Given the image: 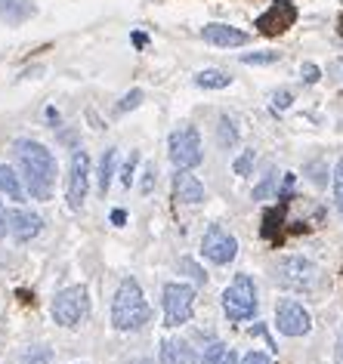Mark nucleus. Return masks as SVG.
Wrapping results in <instances>:
<instances>
[{"label":"nucleus","mask_w":343,"mask_h":364,"mask_svg":"<svg viewBox=\"0 0 343 364\" xmlns=\"http://www.w3.org/2000/svg\"><path fill=\"white\" fill-rule=\"evenodd\" d=\"M13 151L28 195L38 198V201H50L53 186H56V158H53V151L34 139H16Z\"/></svg>","instance_id":"nucleus-1"},{"label":"nucleus","mask_w":343,"mask_h":364,"mask_svg":"<svg viewBox=\"0 0 343 364\" xmlns=\"http://www.w3.org/2000/svg\"><path fill=\"white\" fill-rule=\"evenodd\" d=\"M149 303L146 296H142L139 284L133 278H124L118 294H115V303H112V324L115 331L127 333V331H142V327L149 324Z\"/></svg>","instance_id":"nucleus-2"},{"label":"nucleus","mask_w":343,"mask_h":364,"mask_svg":"<svg viewBox=\"0 0 343 364\" xmlns=\"http://www.w3.org/2000/svg\"><path fill=\"white\" fill-rule=\"evenodd\" d=\"M223 312L229 321H248V318L257 315V287L250 275L238 272L232 278V284L223 290Z\"/></svg>","instance_id":"nucleus-3"},{"label":"nucleus","mask_w":343,"mask_h":364,"mask_svg":"<svg viewBox=\"0 0 343 364\" xmlns=\"http://www.w3.org/2000/svg\"><path fill=\"white\" fill-rule=\"evenodd\" d=\"M315 278H319V269L306 257H287L275 269V284L285 290H297V294H312Z\"/></svg>","instance_id":"nucleus-4"},{"label":"nucleus","mask_w":343,"mask_h":364,"mask_svg":"<svg viewBox=\"0 0 343 364\" xmlns=\"http://www.w3.org/2000/svg\"><path fill=\"white\" fill-rule=\"evenodd\" d=\"M87 315H90L87 287H80V284L65 287L56 294V299H53V321L62 324V327H78Z\"/></svg>","instance_id":"nucleus-5"},{"label":"nucleus","mask_w":343,"mask_h":364,"mask_svg":"<svg viewBox=\"0 0 343 364\" xmlns=\"http://www.w3.org/2000/svg\"><path fill=\"white\" fill-rule=\"evenodd\" d=\"M204 158L201 151V136H198V130L192 124L179 127V130L170 133V161L176 164V170H192L198 167Z\"/></svg>","instance_id":"nucleus-6"},{"label":"nucleus","mask_w":343,"mask_h":364,"mask_svg":"<svg viewBox=\"0 0 343 364\" xmlns=\"http://www.w3.org/2000/svg\"><path fill=\"white\" fill-rule=\"evenodd\" d=\"M195 312V287L189 284H167L164 287V324L167 327H179L186 321H192Z\"/></svg>","instance_id":"nucleus-7"},{"label":"nucleus","mask_w":343,"mask_h":364,"mask_svg":"<svg viewBox=\"0 0 343 364\" xmlns=\"http://www.w3.org/2000/svg\"><path fill=\"white\" fill-rule=\"evenodd\" d=\"M201 253L211 262H216V266H226V262L236 259L238 241L232 238V235L226 232L223 225H211V229L204 232V238H201Z\"/></svg>","instance_id":"nucleus-8"},{"label":"nucleus","mask_w":343,"mask_h":364,"mask_svg":"<svg viewBox=\"0 0 343 364\" xmlns=\"http://www.w3.org/2000/svg\"><path fill=\"white\" fill-rule=\"evenodd\" d=\"M275 327H278V333H285V336H303L312 331V318L300 303L282 299V303L275 306Z\"/></svg>","instance_id":"nucleus-9"},{"label":"nucleus","mask_w":343,"mask_h":364,"mask_svg":"<svg viewBox=\"0 0 343 364\" xmlns=\"http://www.w3.org/2000/svg\"><path fill=\"white\" fill-rule=\"evenodd\" d=\"M90 188V158L87 151H75L71 154V167H68V207L80 210Z\"/></svg>","instance_id":"nucleus-10"},{"label":"nucleus","mask_w":343,"mask_h":364,"mask_svg":"<svg viewBox=\"0 0 343 364\" xmlns=\"http://www.w3.org/2000/svg\"><path fill=\"white\" fill-rule=\"evenodd\" d=\"M201 38H204V43H211V47H245L250 41V34L232 28V25H223V22H211L201 28Z\"/></svg>","instance_id":"nucleus-11"},{"label":"nucleus","mask_w":343,"mask_h":364,"mask_svg":"<svg viewBox=\"0 0 343 364\" xmlns=\"http://www.w3.org/2000/svg\"><path fill=\"white\" fill-rule=\"evenodd\" d=\"M6 223H10V232H13V238L16 241H31V238H38L41 229H43V220L38 213H31V210H10L6 213Z\"/></svg>","instance_id":"nucleus-12"},{"label":"nucleus","mask_w":343,"mask_h":364,"mask_svg":"<svg viewBox=\"0 0 343 364\" xmlns=\"http://www.w3.org/2000/svg\"><path fill=\"white\" fill-rule=\"evenodd\" d=\"M294 6L291 4H287V0H278V4H273V6H269V13H263V16H260V31H263V34H278V31H285L287 28V25H291L294 22Z\"/></svg>","instance_id":"nucleus-13"},{"label":"nucleus","mask_w":343,"mask_h":364,"mask_svg":"<svg viewBox=\"0 0 343 364\" xmlns=\"http://www.w3.org/2000/svg\"><path fill=\"white\" fill-rule=\"evenodd\" d=\"M174 195H176V201H183V204H201L204 201V186L189 170H179L174 176Z\"/></svg>","instance_id":"nucleus-14"},{"label":"nucleus","mask_w":343,"mask_h":364,"mask_svg":"<svg viewBox=\"0 0 343 364\" xmlns=\"http://www.w3.org/2000/svg\"><path fill=\"white\" fill-rule=\"evenodd\" d=\"M34 13H38L34 0H0V19L6 25H25L34 19Z\"/></svg>","instance_id":"nucleus-15"},{"label":"nucleus","mask_w":343,"mask_h":364,"mask_svg":"<svg viewBox=\"0 0 343 364\" xmlns=\"http://www.w3.org/2000/svg\"><path fill=\"white\" fill-rule=\"evenodd\" d=\"M161 364H198V358L186 340H164L161 343Z\"/></svg>","instance_id":"nucleus-16"},{"label":"nucleus","mask_w":343,"mask_h":364,"mask_svg":"<svg viewBox=\"0 0 343 364\" xmlns=\"http://www.w3.org/2000/svg\"><path fill=\"white\" fill-rule=\"evenodd\" d=\"M0 192H4L6 198H13L16 204L25 201V188L19 182V173H16L13 167H6V164H0Z\"/></svg>","instance_id":"nucleus-17"},{"label":"nucleus","mask_w":343,"mask_h":364,"mask_svg":"<svg viewBox=\"0 0 343 364\" xmlns=\"http://www.w3.org/2000/svg\"><path fill=\"white\" fill-rule=\"evenodd\" d=\"M229 84H232V75H226L220 68H204L195 75V87L201 90H226Z\"/></svg>","instance_id":"nucleus-18"},{"label":"nucleus","mask_w":343,"mask_h":364,"mask_svg":"<svg viewBox=\"0 0 343 364\" xmlns=\"http://www.w3.org/2000/svg\"><path fill=\"white\" fill-rule=\"evenodd\" d=\"M115 164H118V149H108L99 161V195L105 198V192L112 188V176H115Z\"/></svg>","instance_id":"nucleus-19"},{"label":"nucleus","mask_w":343,"mask_h":364,"mask_svg":"<svg viewBox=\"0 0 343 364\" xmlns=\"http://www.w3.org/2000/svg\"><path fill=\"white\" fill-rule=\"evenodd\" d=\"M216 139H220L223 149H232V145L238 142V127H236V121H232L229 114L220 117V127H216Z\"/></svg>","instance_id":"nucleus-20"},{"label":"nucleus","mask_w":343,"mask_h":364,"mask_svg":"<svg viewBox=\"0 0 343 364\" xmlns=\"http://www.w3.org/2000/svg\"><path fill=\"white\" fill-rule=\"evenodd\" d=\"M331 186H334V204H337V213H340V220H343V158L337 161V167H334Z\"/></svg>","instance_id":"nucleus-21"},{"label":"nucleus","mask_w":343,"mask_h":364,"mask_svg":"<svg viewBox=\"0 0 343 364\" xmlns=\"http://www.w3.org/2000/svg\"><path fill=\"white\" fill-rule=\"evenodd\" d=\"M50 358H53V352L47 346H31V349L22 355V364H50Z\"/></svg>","instance_id":"nucleus-22"},{"label":"nucleus","mask_w":343,"mask_h":364,"mask_svg":"<svg viewBox=\"0 0 343 364\" xmlns=\"http://www.w3.org/2000/svg\"><path fill=\"white\" fill-rule=\"evenodd\" d=\"M241 62H245V65H273V62H278V53L275 50H269V53H245Z\"/></svg>","instance_id":"nucleus-23"},{"label":"nucleus","mask_w":343,"mask_h":364,"mask_svg":"<svg viewBox=\"0 0 343 364\" xmlns=\"http://www.w3.org/2000/svg\"><path fill=\"white\" fill-rule=\"evenodd\" d=\"M142 96H146L142 90H130V93L118 102V108H115V112H118V114H127V112H133V108H139V105H142Z\"/></svg>","instance_id":"nucleus-24"},{"label":"nucleus","mask_w":343,"mask_h":364,"mask_svg":"<svg viewBox=\"0 0 343 364\" xmlns=\"http://www.w3.org/2000/svg\"><path fill=\"white\" fill-rule=\"evenodd\" d=\"M223 355H226L223 343H216V340H213V343L204 349L201 358H198V364H223Z\"/></svg>","instance_id":"nucleus-25"},{"label":"nucleus","mask_w":343,"mask_h":364,"mask_svg":"<svg viewBox=\"0 0 343 364\" xmlns=\"http://www.w3.org/2000/svg\"><path fill=\"white\" fill-rule=\"evenodd\" d=\"M275 179H278V173H275V170H269V173H266V179H263V182H260V186L254 188V198H257V201H263V198L273 195Z\"/></svg>","instance_id":"nucleus-26"},{"label":"nucleus","mask_w":343,"mask_h":364,"mask_svg":"<svg viewBox=\"0 0 343 364\" xmlns=\"http://www.w3.org/2000/svg\"><path fill=\"white\" fill-rule=\"evenodd\" d=\"M254 161H257V154H254V149H248L245 154H241V158L236 161V164H232V170H236L238 173V176H248V173H250V167H254Z\"/></svg>","instance_id":"nucleus-27"},{"label":"nucleus","mask_w":343,"mask_h":364,"mask_svg":"<svg viewBox=\"0 0 343 364\" xmlns=\"http://www.w3.org/2000/svg\"><path fill=\"white\" fill-rule=\"evenodd\" d=\"M324 170H328V167H324L322 161H310V164H306V173H310V179L315 182V186H324V182H328Z\"/></svg>","instance_id":"nucleus-28"},{"label":"nucleus","mask_w":343,"mask_h":364,"mask_svg":"<svg viewBox=\"0 0 343 364\" xmlns=\"http://www.w3.org/2000/svg\"><path fill=\"white\" fill-rule=\"evenodd\" d=\"M179 269H183L186 275H192L198 284H204V272H201V266H198V262H192L189 257H183V259H179Z\"/></svg>","instance_id":"nucleus-29"},{"label":"nucleus","mask_w":343,"mask_h":364,"mask_svg":"<svg viewBox=\"0 0 343 364\" xmlns=\"http://www.w3.org/2000/svg\"><path fill=\"white\" fill-rule=\"evenodd\" d=\"M155 179H158V170H155V164H149V167H146V173H142V182H139L142 195H149L152 188H155Z\"/></svg>","instance_id":"nucleus-30"},{"label":"nucleus","mask_w":343,"mask_h":364,"mask_svg":"<svg viewBox=\"0 0 343 364\" xmlns=\"http://www.w3.org/2000/svg\"><path fill=\"white\" fill-rule=\"evenodd\" d=\"M300 77L306 80V84H315V80L322 77V71H319V65H312V62H303V65H300Z\"/></svg>","instance_id":"nucleus-31"},{"label":"nucleus","mask_w":343,"mask_h":364,"mask_svg":"<svg viewBox=\"0 0 343 364\" xmlns=\"http://www.w3.org/2000/svg\"><path fill=\"white\" fill-rule=\"evenodd\" d=\"M291 102H294L291 90H278V93L273 96V105L278 108V112H285V108H291Z\"/></svg>","instance_id":"nucleus-32"},{"label":"nucleus","mask_w":343,"mask_h":364,"mask_svg":"<svg viewBox=\"0 0 343 364\" xmlns=\"http://www.w3.org/2000/svg\"><path fill=\"white\" fill-rule=\"evenodd\" d=\"M137 161H139V154H130V161H127V167H124L121 173V182L130 188V182H133V170H137Z\"/></svg>","instance_id":"nucleus-33"},{"label":"nucleus","mask_w":343,"mask_h":364,"mask_svg":"<svg viewBox=\"0 0 343 364\" xmlns=\"http://www.w3.org/2000/svg\"><path fill=\"white\" fill-rule=\"evenodd\" d=\"M241 364H275V361L269 358V355H263V352H248Z\"/></svg>","instance_id":"nucleus-34"},{"label":"nucleus","mask_w":343,"mask_h":364,"mask_svg":"<svg viewBox=\"0 0 343 364\" xmlns=\"http://www.w3.org/2000/svg\"><path fill=\"white\" fill-rule=\"evenodd\" d=\"M334 361L343 364V331H340V336H337V346H334Z\"/></svg>","instance_id":"nucleus-35"},{"label":"nucleus","mask_w":343,"mask_h":364,"mask_svg":"<svg viewBox=\"0 0 343 364\" xmlns=\"http://www.w3.org/2000/svg\"><path fill=\"white\" fill-rule=\"evenodd\" d=\"M6 229H10V223H6V210H4V204H0V238L6 235Z\"/></svg>","instance_id":"nucleus-36"},{"label":"nucleus","mask_w":343,"mask_h":364,"mask_svg":"<svg viewBox=\"0 0 343 364\" xmlns=\"http://www.w3.org/2000/svg\"><path fill=\"white\" fill-rule=\"evenodd\" d=\"M112 223L115 225H124V223H127V213H124V210H112Z\"/></svg>","instance_id":"nucleus-37"},{"label":"nucleus","mask_w":343,"mask_h":364,"mask_svg":"<svg viewBox=\"0 0 343 364\" xmlns=\"http://www.w3.org/2000/svg\"><path fill=\"white\" fill-rule=\"evenodd\" d=\"M133 43H137V47L142 50V47H146V43H149V38H146V34H142V31H133Z\"/></svg>","instance_id":"nucleus-38"},{"label":"nucleus","mask_w":343,"mask_h":364,"mask_svg":"<svg viewBox=\"0 0 343 364\" xmlns=\"http://www.w3.org/2000/svg\"><path fill=\"white\" fill-rule=\"evenodd\" d=\"M223 364H238V355H236V352H232V349H229V352H226V355H223Z\"/></svg>","instance_id":"nucleus-39"},{"label":"nucleus","mask_w":343,"mask_h":364,"mask_svg":"<svg viewBox=\"0 0 343 364\" xmlns=\"http://www.w3.org/2000/svg\"><path fill=\"white\" fill-rule=\"evenodd\" d=\"M47 121H59V112H56V108H47Z\"/></svg>","instance_id":"nucleus-40"},{"label":"nucleus","mask_w":343,"mask_h":364,"mask_svg":"<svg viewBox=\"0 0 343 364\" xmlns=\"http://www.w3.org/2000/svg\"><path fill=\"white\" fill-rule=\"evenodd\" d=\"M137 364H155V361H152V358H139Z\"/></svg>","instance_id":"nucleus-41"}]
</instances>
